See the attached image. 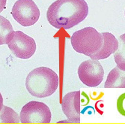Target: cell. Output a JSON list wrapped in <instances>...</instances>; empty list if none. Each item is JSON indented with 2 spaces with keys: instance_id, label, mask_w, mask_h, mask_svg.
<instances>
[{
  "instance_id": "obj_1",
  "label": "cell",
  "mask_w": 125,
  "mask_h": 124,
  "mask_svg": "<svg viewBox=\"0 0 125 124\" xmlns=\"http://www.w3.org/2000/svg\"><path fill=\"white\" fill-rule=\"evenodd\" d=\"M88 14L85 0H57L49 7L47 17L50 24L61 29H69L84 20Z\"/></svg>"
},
{
  "instance_id": "obj_2",
  "label": "cell",
  "mask_w": 125,
  "mask_h": 124,
  "mask_svg": "<svg viewBox=\"0 0 125 124\" xmlns=\"http://www.w3.org/2000/svg\"><path fill=\"white\" fill-rule=\"evenodd\" d=\"M59 84L58 74L47 67H39L32 70L26 80L28 92L31 96L38 98L51 96L58 89Z\"/></svg>"
},
{
  "instance_id": "obj_3",
  "label": "cell",
  "mask_w": 125,
  "mask_h": 124,
  "mask_svg": "<svg viewBox=\"0 0 125 124\" xmlns=\"http://www.w3.org/2000/svg\"><path fill=\"white\" fill-rule=\"evenodd\" d=\"M71 43L75 51L91 56L102 47L103 37L94 28L86 27L75 32L71 37Z\"/></svg>"
},
{
  "instance_id": "obj_4",
  "label": "cell",
  "mask_w": 125,
  "mask_h": 124,
  "mask_svg": "<svg viewBox=\"0 0 125 124\" xmlns=\"http://www.w3.org/2000/svg\"><path fill=\"white\" fill-rule=\"evenodd\" d=\"M51 111L43 102L31 101L22 107L20 120L24 124H48L51 122Z\"/></svg>"
},
{
  "instance_id": "obj_5",
  "label": "cell",
  "mask_w": 125,
  "mask_h": 124,
  "mask_svg": "<svg viewBox=\"0 0 125 124\" xmlns=\"http://www.w3.org/2000/svg\"><path fill=\"white\" fill-rule=\"evenodd\" d=\"M14 19L22 26H33L40 17V10L32 0H17L11 11Z\"/></svg>"
},
{
  "instance_id": "obj_6",
  "label": "cell",
  "mask_w": 125,
  "mask_h": 124,
  "mask_svg": "<svg viewBox=\"0 0 125 124\" xmlns=\"http://www.w3.org/2000/svg\"><path fill=\"white\" fill-rule=\"evenodd\" d=\"M104 71L99 61L88 60L82 62L78 69V76L85 85L94 87L100 85L104 79Z\"/></svg>"
},
{
  "instance_id": "obj_7",
  "label": "cell",
  "mask_w": 125,
  "mask_h": 124,
  "mask_svg": "<svg viewBox=\"0 0 125 124\" xmlns=\"http://www.w3.org/2000/svg\"><path fill=\"white\" fill-rule=\"evenodd\" d=\"M8 46L16 57L24 60L31 57L36 51L35 41L22 31L14 32V37Z\"/></svg>"
},
{
  "instance_id": "obj_8",
  "label": "cell",
  "mask_w": 125,
  "mask_h": 124,
  "mask_svg": "<svg viewBox=\"0 0 125 124\" xmlns=\"http://www.w3.org/2000/svg\"><path fill=\"white\" fill-rule=\"evenodd\" d=\"M62 108L67 120L60 123H80V91L66 94L62 99Z\"/></svg>"
},
{
  "instance_id": "obj_9",
  "label": "cell",
  "mask_w": 125,
  "mask_h": 124,
  "mask_svg": "<svg viewBox=\"0 0 125 124\" xmlns=\"http://www.w3.org/2000/svg\"><path fill=\"white\" fill-rule=\"evenodd\" d=\"M103 37V44L99 51L90 56L91 59L99 60L106 59L114 53L118 48V41L117 38L110 32H102Z\"/></svg>"
},
{
  "instance_id": "obj_10",
  "label": "cell",
  "mask_w": 125,
  "mask_h": 124,
  "mask_svg": "<svg viewBox=\"0 0 125 124\" xmlns=\"http://www.w3.org/2000/svg\"><path fill=\"white\" fill-rule=\"evenodd\" d=\"M105 88H125V71L114 68L108 74Z\"/></svg>"
},
{
  "instance_id": "obj_11",
  "label": "cell",
  "mask_w": 125,
  "mask_h": 124,
  "mask_svg": "<svg viewBox=\"0 0 125 124\" xmlns=\"http://www.w3.org/2000/svg\"><path fill=\"white\" fill-rule=\"evenodd\" d=\"M14 32L10 22L0 15V45L8 44L12 40Z\"/></svg>"
},
{
  "instance_id": "obj_12",
  "label": "cell",
  "mask_w": 125,
  "mask_h": 124,
  "mask_svg": "<svg viewBox=\"0 0 125 124\" xmlns=\"http://www.w3.org/2000/svg\"><path fill=\"white\" fill-rule=\"evenodd\" d=\"M118 48L113 53L114 60L120 69L125 71V33L120 36L118 40Z\"/></svg>"
},
{
  "instance_id": "obj_13",
  "label": "cell",
  "mask_w": 125,
  "mask_h": 124,
  "mask_svg": "<svg viewBox=\"0 0 125 124\" xmlns=\"http://www.w3.org/2000/svg\"><path fill=\"white\" fill-rule=\"evenodd\" d=\"M20 120L17 114L12 108L3 105L0 111V123H20Z\"/></svg>"
},
{
  "instance_id": "obj_14",
  "label": "cell",
  "mask_w": 125,
  "mask_h": 124,
  "mask_svg": "<svg viewBox=\"0 0 125 124\" xmlns=\"http://www.w3.org/2000/svg\"><path fill=\"white\" fill-rule=\"evenodd\" d=\"M117 108L120 114L125 117V93L121 94L118 97L117 101Z\"/></svg>"
},
{
  "instance_id": "obj_15",
  "label": "cell",
  "mask_w": 125,
  "mask_h": 124,
  "mask_svg": "<svg viewBox=\"0 0 125 124\" xmlns=\"http://www.w3.org/2000/svg\"><path fill=\"white\" fill-rule=\"evenodd\" d=\"M7 0H0V13L5 9Z\"/></svg>"
},
{
  "instance_id": "obj_16",
  "label": "cell",
  "mask_w": 125,
  "mask_h": 124,
  "mask_svg": "<svg viewBox=\"0 0 125 124\" xmlns=\"http://www.w3.org/2000/svg\"><path fill=\"white\" fill-rule=\"evenodd\" d=\"M2 107H3V97H2L1 93H0V111H1Z\"/></svg>"
},
{
  "instance_id": "obj_17",
  "label": "cell",
  "mask_w": 125,
  "mask_h": 124,
  "mask_svg": "<svg viewBox=\"0 0 125 124\" xmlns=\"http://www.w3.org/2000/svg\"><path fill=\"white\" fill-rule=\"evenodd\" d=\"M124 14H125V11H124Z\"/></svg>"
},
{
  "instance_id": "obj_18",
  "label": "cell",
  "mask_w": 125,
  "mask_h": 124,
  "mask_svg": "<svg viewBox=\"0 0 125 124\" xmlns=\"http://www.w3.org/2000/svg\"><path fill=\"white\" fill-rule=\"evenodd\" d=\"M109 1H111V0H109Z\"/></svg>"
}]
</instances>
